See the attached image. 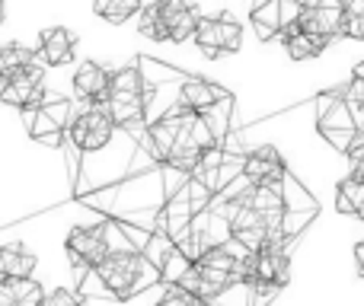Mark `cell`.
Masks as SVG:
<instances>
[{"mask_svg": "<svg viewBox=\"0 0 364 306\" xmlns=\"http://www.w3.org/2000/svg\"><path fill=\"white\" fill-rule=\"evenodd\" d=\"M32 64H38L32 48H26V45H19V42L0 45V83L10 80V77H16L19 70L32 67Z\"/></svg>", "mask_w": 364, "mask_h": 306, "instance_id": "obj_21", "label": "cell"}, {"mask_svg": "<svg viewBox=\"0 0 364 306\" xmlns=\"http://www.w3.org/2000/svg\"><path fill=\"white\" fill-rule=\"evenodd\" d=\"M294 26L307 35L333 42L336 35H342V4H301V16Z\"/></svg>", "mask_w": 364, "mask_h": 306, "instance_id": "obj_11", "label": "cell"}, {"mask_svg": "<svg viewBox=\"0 0 364 306\" xmlns=\"http://www.w3.org/2000/svg\"><path fill=\"white\" fill-rule=\"evenodd\" d=\"M42 306H83V300L74 294V290H68V288H55L51 294H45Z\"/></svg>", "mask_w": 364, "mask_h": 306, "instance_id": "obj_26", "label": "cell"}, {"mask_svg": "<svg viewBox=\"0 0 364 306\" xmlns=\"http://www.w3.org/2000/svg\"><path fill=\"white\" fill-rule=\"evenodd\" d=\"M147 83L134 64L122 67L119 74H112V87L106 96V115L112 121V128H144L147 125Z\"/></svg>", "mask_w": 364, "mask_h": 306, "instance_id": "obj_3", "label": "cell"}, {"mask_svg": "<svg viewBox=\"0 0 364 306\" xmlns=\"http://www.w3.org/2000/svg\"><path fill=\"white\" fill-rule=\"evenodd\" d=\"M93 275L102 281V288L119 300H132L134 294H141L144 288H151L160 278V265L151 262L147 256L132 249H115L102 258L93 268Z\"/></svg>", "mask_w": 364, "mask_h": 306, "instance_id": "obj_2", "label": "cell"}, {"mask_svg": "<svg viewBox=\"0 0 364 306\" xmlns=\"http://www.w3.org/2000/svg\"><path fill=\"white\" fill-rule=\"evenodd\" d=\"M361 74L364 67L358 64L352 80L346 87H336L329 93H323L320 109H316V131L342 153L352 147L355 138H361V99H364Z\"/></svg>", "mask_w": 364, "mask_h": 306, "instance_id": "obj_1", "label": "cell"}, {"mask_svg": "<svg viewBox=\"0 0 364 306\" xmlns=\"http://www.w3.org/2000/svg\"><path fill=\"white\" fill-rule=\"evenodd\" d=\"M45 288L32 278L23 281H0V306H42Z\"/></svg>", "mask_w": 364, "mask_h": 306, "instance_id": "obj_18", "label": "cell"}, {"mask_svg": "<svg viewBox=\"0 0 364 306\" xmlns=\"http://www.w3.org/2000/svg\"><path fill=\"white\" fill-rule=\"evenodd\" d=\"M243 281H256L269 290H282L291 281V258L284 246H262L243 262Z\"/></svg>", "mask_w": 364, "mask_h": 306, "instance_id": "obj_6", "label": "cell"}, {"mask_svg": "<svg viewBox=\"0 0 364 306\" xmlns=\"http://www.w3.org/2000/svg\"><path fill=\"white\" fill-rule=\"evenodd\" d=\"M112 131L115 128L102 106H87L83 112H74L70 115V125H68L70 141H74L77 151H83V153H96V151H102V147H109Z\"/></svg>", "mask_w": 364, "mask_h": 306, "instance_id": "obj_7", "label": "cell"}, {"mask_svg": "<svg viewBox=\"0 0 364 306\" xmlns=\"http://www.w3.org/2000/svg\"><path fill=\"white\" fill-rule=\"evenodd\" d=\"M282 42H284V51H288L291 61H307V58H316V55H323L326 45H329V42H323V38L301 32L297 26H291V29L284 32Z\"/></svg>", "mask_w": 364, "mask_h": 306, "instance_id": "obj_20", "label": "cell"}, {"mask_svg": "<svg viewBox=\"0 0 364 306\" xmlns=\"http://www.w3.org/2000/svg\"><path fill=\"white\" fill-rule=\"evenodd\" d=\"M138 32L147 38H154V42H166V29H164V19H160L157 4L141 6L138 10Z\"/></svg>", "mask_w": 364, "mask_h": 306, "instance_id": "obj_23", "label": "cell"}, {"mask_svg": "<svg viewBox=\"0 0 364 306\" xmlns=\"http://www.w3.org/2000/svg\"><path fill=\"white\" fill-rule=\"evenodd\" d=\"M96 10V16H102L106 23H112V26H122L125 19H132V16H138V10H141V4L138 0H100V4L93 6Z\"/></svg>", "mask_w": 364, "mask_h": 306, "instance_id": "obj_22", "label": "cell"}, {"mask_svg": "<svg viewBox=\"0 0 364 306\" xmlns=\"http://www.w3.org/2000/svg\"><path fill=\"white\" fill-rule=\"evenodd\" d=\"M77 55V35L68 29V26H51L38 35V58L51 67H61V64H70Z\"/></svg>", "mask_w": 364, "mask_h": 306, "instance_id": "obj_16", "label": "cell"}, {"mask_svg": "<svg viewBox=\"0 0 364 306\" xmlns=\"http://www.w3.org/2000/svg\"><path fill=\"white\" fill-rule=\"evenodd\" d=\"M157 306H208V303H201L198 297L186 294V290H179V288H166V294L157 300Z\"/></svg>", "mask_w": 364, "mask_h": 306, "instance_id": "obj_25", "label": "cell"}, {"mask_svg": "<svg viewBox=\"0 0 364 306\" xmlns=\"http://www.w3.org/2000/svg\"><path fill=\"white\" fill-rule=\"evenodd\" d=\"M64 249H68L74 268L93 271L102 258L109 256V226L96 224V226H74L64 239Z\"/></svg>", "mask_w": 364, "mask_h": 306, "instance_id": "obj_8", "label": "cell"}, {"mask_svg": "<svg viewBox=\"0 0 364 306\" xmlns=\"http://www.w3.org/2000/svg\"><path fill=\"white\" fill-rule=\"evenodd\" d=\"M42 83H45V67L42 64H32V67L19 70L16 77L0 83V102L4 106L26 109L29 102H36L42 96Z\"/></svg>", "mask_w": 364, "mask_h": 306, "instance_id": "obj_13", "label": "cell"}, {"mask_svg": "<svg viewBox=\"0 0 364 306\" xmlns=\"http://www.w3.org/2000/svg\"><path fill=\"white\" fill-rule=\"evenodd\" d=\"M195 45L205 51L208 58L230 55L243 45V26L230 16V13H218V16H201L192 32Z\"/></svg>", "mask_w": 364, "mask_h": 306, "instance_id": "obj_5", "label": "cell"}, {"mask_svg": "<svg viewBox=\"0 0 364 306\" xmlns=\"http://www.w3.org/2000/svg\"><path fill=\"white\" fill-rule=\"evenodd\" d=\"M227 96H230V89L218 87V83H208V80H201V77H188L179 87L176 109L179 112H188V115H205V112H211L218 102H224Z\"/></svg>", "mask_w": 364, "mask_h": 306, "instance_id": "obj_12", "label": "cell"}, {"mask_svg": "<svg viewBox=\"0 0 364 306\" xmlns=\"http://www.w3.org/2000/svg\"><path fill=\"white\" fill-rule=\"evenodd\" d=\"M23 112V125H26V134L32 141L45 147H61L64 141V131L70 125V115H74V102L68 96H38L36 102H29Z\"/></svg>", "mask_w": 364, "mask_h": 306, "instance_id": "obj_4", "label": "cell"}, {"mask_svg": "<svg viewBox=\"0 0 364 306\" xmlns=\"http://www.w3.org/2000/svg\"><path fill=\"white\" fill-rule=\"evenodd\" d=\"M36 271V256L23 243L0 246V281H23Z\"/></svg>", "mask_w": 364, "mask_h": 306, "instance_id": "obj_17", "label": "cell"}, {"mask_svg": "<svg viewBox=\"0 0 364 306\" xmlns=\"http://www.w3.org/2000/svg\"><path fill=\"white\" fill-rule=\"evenodd\" d=\"M336 207L342 214H352V217H361L364 214V182H361V169H352L346 179L336 188Z\"/></svg>", "mask_w": 364, "mask_h": 306, "instance_id": "obj_19", "label": "cell"}, {"mask_svg": "<svg viewBox=\"0 0 364 306\" xmlns=\"http://www.w3.org/2000/svg\"><path fill=\"white\" fill-rule=\"evenodd\" d=\"M355 271H358V275H364V243L355 246Z\"/></svg>", "mask_w": 364, "mask_h": 306, "instance_id": "obj_27", "label": "cell"}, {"mask_svg": "<svg viewBox=\"0 0 364 306\" xmlns=\"http://www.w3.org/2000/svg\"><path fill=\"white\" fill-rule=\"evenodd\" d=\"M342 35L364 38V0L342 4Z\"/></svg>", "mask_w": 364, "mask_h": 306, "instance_id": "obj_24", "label": "cell"}, {"mask_svg": "<svg viewBox=\"0 0 364 306\" xmlns=\"http://www.w3.org/2000/svg\"><path fill=\"white\" fill-rule=\"evenodd\" d=\"M112 87V70L102 67L100 61H83L74 70V93L87 99L90 106H102Z\"/></svg>", "mask_w": 364, "mask_h": 306, "instance_id": "obj_14", "label": "cell"}, {"mask_svg": "<svg viewBox=\"0 0 364 306\" xmlns=\"http://www.w3.org/2000/svg\"><path fill=\"white\" fill-rule=\"evenodd\" d=\"M157 10H160V19H164L166 42H186V38H192L195 26H198V19H201L198 6L182 4V0H166V4H157Z\"/></svg>", "mask_w": 364, "mask_h": 306, "instance_id": "obj_15", "label": "cell"}, {"mask_svg": "<svg viewBox=\"0 0 364 306\" xmlns=\"http://www.w3.org/2000/svg\"><path fill=\"white\" fill-rule=\"evenodd\" d=\"M301 16V4H291V0H269V4H259L252 6L250 19H252V29L262 42L269 38H278L291 29Z\"/></svg>", "mask_w": 364, "mask_h": 306, "instance_id": "obj_10", "label": "cell"}, {"mask_svg": "<svg viewBox=\"0 0 364 306\" xmlns=\"http://www.w3.org/2000/svg\"><path fill=\"white\" fill-rule=\"evenodd\" d=\"M240 175L250 182V188H272V185H282L288 169H284V160L275 147H256V151L243 153Z\"/></svg>", "mask_w": 364, "mask_h": 306, "instance_id": "obj_9", "label": "cell"}, {"mask_svg": "<svg viewBox=\"0 0 364 306\" xmlns=\"http://www.w3.org/2000/svg\"><path fill=\"white\" fill-rule=\"evenodd\" d=\"M4 16H6V6H4V4H0V23H4Z\"/></svg>", "mask_w": 364, "mask_h": 306, "instance_id": "obj_28", "label": "cell"}]
</instances>
